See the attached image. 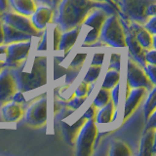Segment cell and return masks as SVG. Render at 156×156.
Segmentation results:
<instances>
[{"mask_svg":"<svg viewBox=\"0 0 156 156\" xmlns=\"http://www.w3.org/2000/svg\"><path fill=\"white\" fill-rule=\"evenodd\" d=\"M58 8L55 23L61 31L80 26L88 14L95 9H102L108 15L118 13V10L110 4L96 0H62Z\"/></svg>","mask_w":156,"mask_h":156,"instance_id":"obj_1","label":"cell"},{"mask_svg":"<svg viewBox=\"0 0 156 156\" xmlns=\"http://www.w3.org/2000/svg\"><path fill=\"white\" fill-rule=\"evenodd\" d=\"M16 82L17 90L28 92L47 84V58L35 57L30 71H26L22 66L10 68Z\"/></svg>","mask_w":156,"mask_h":156,"instance_id":"obj_2","label":"cell"},{"mask_svg":"<svg viewBox=\"0 0 156 156\" xmlns=\"http://www.w3.org/2000/svg\"><path fill=\"white\" fill-rule=\"evenodd\" d=\"M118 7V14L127 21L144 24L155 16L156 0H112Z\"/></svg>","mask_w":156,"mask_h":156,"instance_id":"obj_3","label":"cell"},{"mask_svg":"<svg viewBox=\"0 0 156 156\" xmlns=\"http://www.w3.org/2000/svg\"><path fill=\"white\" fill-rule=\"evenodd\" d=\"M100 37L102 42L114 48L126 47L124 29L119 22L117 14H111L105 19L101 28Z\"/></svg>","mask_w":156,"mask_h":156,"instance_id":"obj_4","label":"cell"},{"mask_svg":"<svg viewBox=\"0 0 156 156\" xmlns=\"http://www.w3.org/2000/svg\"><path fill=\"white\" fill-rule=\"evenodd\" d=\"M98 135V128L94 119H87L79 130L76 140V152L77 156H89L93 152L95 140Z\"/></svg>","mask_w":156,"mask_h":156,"instance_id":"obj_5","label":"cell"},{"mask_svg":"<svg viewBox=\"0 0 156 156\" xmlns=\"http://www.w3.org/2000/svg\"><path fill=\"white\" fill-rule=\"evenodd\" d=\"M119 22L124 29L125 43H126V46L129 49L130 56L134 58V61L138 62L139 66L144 67L146 65V62L144 60V53H145L144 49L140 46V44L136 40L135 33L130 26L129 21H127V20L120 17Z\"/></svg>","mask_w":156,"mask_h":156,"instance_id":"obj_6","label":"cell"},{"mask_svg":"<svg viewBox=\"0 0 156 156\" xmlns=\"http://www.w3.org/2000/svg\"><path fill=\"white\" fill-rule=\"evenodd\" d=\"M31 48V41H21V42H14L9 44L6 47V58L4 63L5 67L14 68L17 67L28 57L29 51Z\"/></svg>","mask_w":156,"mask_h":156,"instance_id":"obj_7","label":"cell"},{"mask_svg":"<svg viewBox=\"0 0 156 156\" xmlns=\"http://www.w3.org/2000/svg\"><path fill=\"white\" fill-rule=\"evenodd\" d=\"M107 16H109L105 10L102 9H95V11L93 10V12L85 18L83 21L85 26L91 27L92 30L87 34L84 39V44L86 45H91V44L95 43L100 37L101 28L104 24L105 19ZM83 44V45H84Z\"/></svg>","mask_w":156,"mask_h":156,"instance_id":"obj_8","label":"cell"},{"mask_svg":"<svg viewBox=\"0 0 156 156\" xmlns=\"http://www.w3.org/2000/svg\"><path fill=\"white\" fill-rule=\"evenodd\" d=\"M127 82L128 86L133 88L143 87L145 90L150 91L153 88V84L148 79L144 70L140 68V66L135 63L133 61H128V67H127Z\"/></svg>","mask_w":156,"mask_h":156,"instance_id":"obj_9","label":"cell"},{"mask_svg":"<svg viewBox=\"0 0 156 156\" xmlns=\"http://www.w3.org/2000/svg\"><path fill=\"white\" fill-rule=\"evenodd\" d=\"M47 121V98L42 97L28 107L26 113V122L30 126L39 127Z\"/></svg>","mask_w":156,"mask_h":156,"instance_id":"obj_10","label":"cell"},{"mask_svg":"<svg viewBox=\"0 0 156 156\" xmlns=\"http://www.w3.org/2000/svg\"><path fill=\"white\" fill-rule=\"evenodd\" d=\"M2 19H3L4 23L9 24V26L13 27L14 28L18 29L20 31L30 34L31 36L40 37L43 34L42 32H39L38 29L34 27L31 22L29 21L27 18L24 17L23 15L8 12L3 15Z\"/></svg>","mask_w":156,"mask_h":156,"instance_id":"obj_11","label":"cell"},{"mask_svg":"<svg viewBox=\"0 0 156 156\" xmlns=\"http://www.w3.org/2000/svg\"><path fill=\"white\" fill-rule=\"evenodd\" d=\"M17 91L16 82L8 67H4L0 71V106L12 100V97Z\"/></svg>","mask_w":156,"mask_h":156,"instance_id":"obj_12","label":"cell"},{"mask_svg":"<svg viewBox=\"0 0 156 156\" xmlns=\"http://www.w3.org/2000/svg\"><path fill=\"white\" fill-rule=\"evenodd\" d=\"M31 16L33 27L38 30H42L51 22L53 16V8L48 6V5H41V6L36 7L35 11L33 12Z\"/></svg>","mask_w":156,"mask_h":156,"instance_id":"obj_13","label":"cell"},{"mask_svg":"<svg viewBox=\"0 0 156 156\" xmlns=\"http://www.w3.org/2000/svg\"><path fill=\"white\" fill-rule=\"evenodd\" d=\"M146 90L143 87H139V88H133L132 91L130 92V94L127 98V101L125 102V106H124V120H126L128 117L133 113V111L135 108L139 105L140 101L143 100L144 96L145 95Z\"/></svg>","mask_w":156,"mask_h":156,"instance_id":"obj_14","label":"cell"},{"mask_svg":"<svg viewBox=\"0 0 156 156\" xmlns=\"http://www.w3.org/2000/svg\"><path fill=\"white\" fill-rule=\"evenodd\" d=\"M80 30H81V26H78V27H75L69 29V30H67V31H63L61 34L58 50L65 51L66 57L67 56L68 52L70 51V49L73 47V45L75 44L78 36H79Z\"/></svg>","mask_w":156,"mask_h":156,"instance_id":"obj_15","label":"cell"},{"mask_svg":"<svg viewBox=\"0 0 156 156\" xmlns=\"http://www.w3.org/2000/svg\"><path fill=\"white\" fill-rule=\"evenodd\" d=\"M155 129L144 130L140 140V156H150L155 152Z\"/></svg>","mask_w":156,"mask_h":156,"instance_id":"obj_16","label":"cell"},{"mask_svg":"<svg viewBox=\"0 0 156 156\" xmlns=\"http://www.w3.org/2000/svg\"><path fill=\"white\" fill-rule=\"evenodd\" d=\"M3 32H4V43L6 44L31 40V38L33 37L30 34L20 31L7 23H3Z\"/></svg>","mask_w":156,"mask_h":156,"instance_id":"obj_17","label":"cell"},{"mask_svg":"<svg viewBox=\"0 0 156 156\" xmlns=\"http://www.w3.org/2000/svg\"><path fill=\"white\" fill-rule=\"evenodd\" d=\"M130 26L135 33L136 40H138V42L140 44V46L143 47L144 50L145 49H148L149 50L150 48H153L152 37H151L150 33L146 30L141 24L136 22H130Z\"/></svg>","mask_w":156,"mask_h":156,"instance_id":"obj_18","label":"cell"},{"mask_svg":"<svg viewBox=\"0 0 156 156\" xmlns=\"http://www.w3.org/2000/svg\"><path fill=\"white\" fill-rule=\"evenodd\" d=\"M86 119L84 117H81L79 120H77L73 125H67L65 122L62 123V135L63 138H65L66 141L70 145H73L75 144V140L76 136L79 133V130L82 127V125L85 123Z\"/></svg>","mask_w":156,"mask_h":156,"instance_id":"obj_19","label":"cell"},{"mask_svg":"<svg viewBox=\"0 0 156 156\" xmlns=\"http://www.w3.org/2000/svg\"><path fill=\"white\" fill-rule=\"evenodd\" d=\"M2 115L5 121L15 122L18 121L23 115V109L17 102H6L2 105Z\"/></svg>","mask_w":156,"mask_h":156,"instance_id":"obj_20","label":"cell"},{"mask_svg":"<svg viewBox=\"0 0 156 156\" xmlns=\"http://www.w3.org/2000/svg\"><path fill=\"white\" fill-rule=\"evenodd\" d=\"M8 2L15 11L23 16H31L36 9L33 0H8Z\"/></svg>","mask_w":156,"mask_h":156,"instance_id":"obj_21","label":"cell"},{"mask_svg":"<svg viewBox=\"0 0 156 156\" xmlns=\"http://www.w3.org/2000/svg\"><path fill=\"white\" fill-rule=\"evenodd\" d=\"M114 109H115V106L111 101H109L104 106H101L100 111L98 112L97 117H96L97 123H100V124L109 123V122L112 121V119H113Z\"/></svg>","mask_w":156,"mask_h":156,"instance_id":"obj_22","label":"cell"},{"mask_svg":"<svg viewBox=\"0 0 156 156\" xmlns=\"http://www.w3.org/2000/svg\"><path fill=\"white\" fill-rule=\"evenodd\" d=\"M110 156H129L131 155V150L125 143L122 140H115L110 144L109 150Z\"/></svg>","mask_w":156,"mask_h":156,"instance_id":"obj_23","label":"cell"},{"mask_svg":"<svg viewBox=\"0 0 156 156\" xmlns=\"http://www.w3.org/2000/svg\"><path fill=\"white\" fill-rule=\"evenodd\" d=\"M150 91L151 92L149 93L147 100H146L145 104L144 105V114L145 122L147 121L150 114L154 111L155 106H156V89L153 87Z\"/></svg>","mask_w":156,"mask_h":156,"instance_id":"obj_24","label":"cell"},{"mask_svg":"<svg viewBox=\"0 0 156 156\" xmlns=\"http://www.w3.org/2000/svg\"><path fill=\"white\" fill-rule=\"evenodd\" d=\"M119 80H120V73L118 70H115V69L108 70L105 77L101 88L110 90L117 84V83H119Z\"/></svg>","mask_w":156,"mask_h":156,"instance_id":"obj_25","label":"cell"},{"mask_svg":"<svg viewBox=\"0 0 156 156\" xmlns=\"http://www.w3.org/2000/svg\"><path fill=\"white\" fill-rule=\"evenodd\" d=\"M109 101H110L109 90L105 89V88H101V89L99 91V93H98L97 97L95 98L93 105H94L96 107H99V108H101V106H104L105 105H106Z\"/></svg>","mask_w":156,"mask_h":156,"instance_id":"obj_26","label":"cell"},{"mask_svg":"<svg viewBox=\"0 0 156 156\" xmlns=\"http://www.w3.org/2000/svg\"><path fill=\"white\" fill-rule=\"evenodd\" d=\"M101 66H91L90 68L88 69L87 73L85 74L84 78H83V81L86 82L87 84H90V83H95L99 77L100 73H101Z\"/></svg>","mask_w":156,"mask_h":156,"instance_id":"obj_27","label":"cell"},{"mask_svg":"<svg viewBox=\"0 0 156 156\" xmlns=\"http://www.w3.org/2000/svg\"><path fill=\"white\" fill-rule=\"evenodd\" d=\"M87 58V53H79L76 54L75 57L73 58L72 62H70L68 68L69 69H81V67L84 63V61Z\"/></svg>","mask_w":156,"mask_h":156,"instance_id":"obj_28","label":"cell"},{"mask_svg":"<svg viewBox=\"0 0 156 156\" xmlns=\"http://www.w3.org/2000/svg\"><path fill=\"white\" fill-rule=\"evenodd\" d=\"M144 68L145 74L147 75L150 82L152 83L153 85H155L156 84V67H155V65L148 63V65H145L144 66Z\"/></svg>","mask_w":156,"mask_h":156,"instance_id":"obj_29","label":"cell"},{"mask_svg":"<svg viewBox=\"0 0 156 156\" xmlns=\"http://www.w3.org/2000/svg\"><path fill=\"white\" fill-rule=\"evenodd\" d=\"M120 62H121V55L119 53H113L110 57L109 62V69L120 70Z\"/></svg>","mask_w":156,"mask_h":156,"instance_id":"obj_30","label":"cell"},{"mask_svg":"<svg viewBox=\"0 0 156 156\" xmlns=\"http://www.w3.org/2000/svg\"><path fill=\"white\" fill-rule=\"evenodd\" d=\"M89 88H88V84L86 82L82 81L80 83V85L76 88V90L74 92L75 97L78 98H83V97H87V95L89 94Z\"/></svg>","mask_w":156,"mask_h":156,"instance_id":"obj_31","label":"cell"},{"mask_svg":"<svg viewBox=\"0 0 156 156\" xmlns=\"http://www.w3.org/2000/svg\"><path fill=\"white\" fill-rule=\"evenodd\" d=\"M86 101V97H83V98H78V97H75L71 99L69 101L67 102L66 105L71 107L73 110H75L77 108H79V107L84 104V101Z\"/></svg>","mask_w":156,"mask_h":156,"instance_id":"obj_32","label":"cell"},{"mask_svg":"<svg viewBox=\"0 0 156 156\" xmlns=\"http://www.w3.org/2000/svg\"><path fill=\"white\" fill-rule=\"evenodd\" d=\"M144 27L150 34H152V35H155V33H156V18H155V16L150 17L148 19V21L144 23Z\"/></svg>","mask_w":156,"mask_h":156,"instance_id":"obj_33","label":"cell"},{"mask_svg":"<svg viewBox=\"0 0 156 156\" xmlns=\"http://www.w3.org/2000/svg\"><path fill=\"white\" fill-rule=\"evenodd\" d=\"M80 73V69H69L67 68V72L66 75V84L69 85L75 80V78L78 76V74Z\"/></svg>","mask_w":156,"mask_h":156,"instance_id":"obj_34","label":"cell"},{"mask_svg":"<svg viewBox=\"0 0 156 156\" xmlns=\"http://www.w3.org/2000/svg\"><path fill=\"white\" fill-rule=\"evenodd\" d=\"M104 58H105V53H96L91 61V66H101L102 63H104Z\"/></svg>","mask_w":156,"mask_h":156,"instance_id":"obj_35","label":"cell"},{"mask_svg":"<svg viewBox=\"0 0 156 156\" xmlns=\"http://www.w3.org/2000/svg\"><path fill=\"white\" fill-rule=\"evenodd\" d=\"M53 36H54V41H53V49L54 51H58V42H60V38H61V30L58 27H55L53 30Z\"/></svg>","mask_w":156,"mask_h":156,"instance_id":"obj_36","label":"cell"},{"mask_svg":"<svg viewBox=\"0 0 156 156\" xmlns=\"http://www.w3.org/2000/svg\"><path fill=\"white\" fill-rule=\"evenodd\" d=\"M156 128V112L153 111L152 113L150 114L148 117L147 121H146V125L144 130H148V129H155Z\"/></svg>","mask_w":156,"mask_h":156,"instance_id":"obj_37","label":"cell"},{"mask_svg":"<svg viewBox=\"0 0 156 156\" xmlns=\"http://www.w3.org/2000/svg\"><path fill=\"white\" fill-rule=\"evenodd\" d=\"M144 60L148 63L155 65V63H156V52H155L154 49L144 53Z\"/></svg>","mask_w":156,"mask_h":156,"instance_id":"obj_38","label":"cell"},{"mask_svg":"<svg viewBox=\"0 0 156 156\" xmlns=\"http://www.w3.org/2000/svg\"><path fill=\"white\" fill-rule=\"evenodd\" d=\"M111 97H112V102H113L114 106H117L118 105V100H119V83L112 88V91H111Z\"/></svg>","mask_w":156,"mask_h":156,"instance_id":"obj_39","label":"cell"},{"mask_svg":"<svg viewBox=\"0 0 156 156\" xmlns=\"http://www.w3.org/2000/svg\"><path fill=\"white\" fill-rule=\"evenodd\" d=\"M97 107L94 105H92L89 108L87 109V111L85 112L84 114H83V117L87 120V119H94L95 118V116L97 114Z\"/></svg>","mask_w":156,"mask_h":156,"instance_id":"obj_40","label":"cell"},{"mask_svg":"<svg viewBox=\"0 0 156 156\" xmlns=\"http://www.w3.org/2000/svg\"><path fill=\"white\" fill-rule=\"evenodd\" d=\"M12 101L17 102V104H23V102H26V99H24V97L23 95V92L17 90L12 97Z\"/></svg>","mask_w":156,"mask_h":156,"instance_id":"obj_41","label":"cell"},{"mask_svg":"<svg viewBox=\"0 0 156 156\" xmlns=\"http://www.w3.org/2000/svg\"><path fill=\"white\" fill-rule=\"evenodd\" d=\"M47 32L45 31L42 34V39L41 42L38 44V46L36 48L37 51H46L47 50Z\"/></svg>","mask_w":156,"mask_h":156,"instance_id":"obj_42","label":"cell"},{"mask_svg":"<svg viewBox=\"0 0 156 156\" xmlns=\"http://www.w3.org/2000/svg\"><path fill=\"white\" fill-rule=\"evenodd\" d=\"M8 7V0H0V11L2 13L6 11Z\"/></svg>","mask_w":156,"mask_h":156,"instance_id":"obj_43","label":"cell"},{"mask_svg":"<svg viewBox=\"0 0 156 156\" xmlns=\"http://www.w3.org/2000/svg\"><path fill=\"white\" fill-rule=\"evenodd\" d=\"M4 43V32H3V23L0 22V45Z\"/></svg>","mask_w":156,"mask_h":156,"instance_id":"obj_44","label":"cell"},{"mask_svg":"<svg viewBox=\"0 0 156 156\" xmlns=\"http://www.w3.org/2000/svg\"><path fill=\"white\" fill-rule=\"evenodd\" d=\"M96 1H101V2H106V3H108V4H110L111 6H113L114 8H116L117 10H118V7H117V5L112 1V0H96ZM119 11V10H118Z\"/></svg>","mask_w":156,"mask_h":156,"instance_id":"obj_45","label":"cell"},{"mask_svg":"<svg viewBox=\"0 0 156 156\" xmlns=\"http://www.w3.org/2000/svg\"><path fill=\"white\" fill-rule=\"evenodd\" d=\"M39 3H42L44 5H48V6L52 7V0H36Z\"/></svg>","mask_w":156,"mask_h":156,"instance_id":"obj_46","label":"cell"},{"mask_svg":"<svg viewBox=\"0 0 156 156\" xmlns=\"http://www.w3.org/2000/svg\"><path fill=\"white\" fill-rule=\"evenodd\" d=\"M61 1L62 0H52V8H57Z\"/></svg>","mask_w":156,"mask_h":156,"instance_id":"obj_47","label":"cell"},{"mask_svg":"<svg viewBox=\"0 0 156 156\" xmlns=\"http://www.w3.org/2000/svg\"><path fill=\"white\" fill-rule=\"evenodd\" d=\"M6 53V47L0 46V54H5Z\"/></svg>","mask_w":156,"mask_h":156,"instance_id":"obj_48","label":"cell"},{"mask_svg":"<svg viewBox=\"0 0 156 156\" xmlns=\"http://www.w3.org/2000/svg\"><path fill=\"white\" fill-rule=\"evenodd\" d=\"M5 67V63H4V62H2V61H0V71H1L3 68Z\"/></svg>","mask_w":156,"mask_h":156,"instance_id":"obj_49","label":"cell"},{"mask_svg":"<svg viewBox=\"0 0 156 156\" xmlns=\"http://www.w3.org/2000/svg\"><path fill=\"white\" fill-rule=\"evenodd\" d=\"M1 19H2V12L0 11V20H1Z\"/></svg>","mask_w":156,"mask_h":156,"instance_id":"obj_50","label":"cell"}]
</instances>
